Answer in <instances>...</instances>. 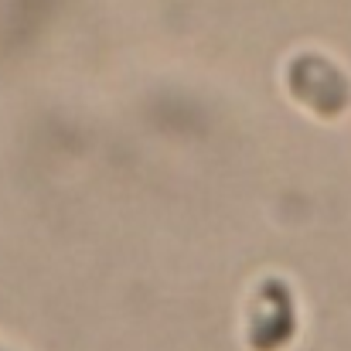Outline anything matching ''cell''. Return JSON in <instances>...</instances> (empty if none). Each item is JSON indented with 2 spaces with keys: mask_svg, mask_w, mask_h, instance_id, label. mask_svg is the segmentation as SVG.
Returning a JSON list of instances; mask_svg holds the SVG:
<instances>
[{
  "mask_svg": "<svg viewBox=\"0 0 351 351\" xmlns=\"http://www.w3.org/2000/svg\"><path fill=\"white\" fill-rule=\"evenodd\" d=\"M283 86L297 106L317 119H338L351 110V79L317 51H300L287 62Z\"/></svg>",
  "mask_w": 351,
  "mask_h": 351,
  "instance_id": "1",
  "label": "cell"
}]
</instances>
